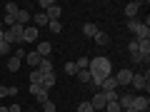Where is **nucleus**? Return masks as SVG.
I'll return each instance as SVG.
<instances>
[{"label": "nucleus", "instance_id": "nucleus-1", "mask_svg": "<svg viewBox=\"0 0 150 112\" xmlns=\"http://www.w3.org/2000/svg\"><path fill=\"white\" fill-rule=\"evenodd\" d=\"M88 70H90L93 77H103V80H105V77H110V75H112V62L108 57H103V55H98V57L90 60Z\"/></svg>", "mask_w": 150, "mask_h": 112}, {"label": "nucleus", "instance_id": "nucleus-2", "mask_svg": "<svg viewBox=\"0 0 150 112\" xmlns=\"http://www.w3.org/2000/svg\"><path fill=\"white\" fill-rule=\"evenodd\" d=\"M23 30H25L23 25L8 27V30H5V43H10V45H23Z\"/></svg>", "mask_w": 150, "mask_h": 112}, {"label": "nucleus", "instance_id": "nucleus-3", "mask_svg": "<svg viewBox=\"0 0 150 112\" xmlns=\"http://www.w3.org/2000/svg\"><path fill=\"white\" fill-rule=\"evenodd\" d=\"M133 70L130 67H123V70H118V75H112L115 77V82H118V87H128L130 85V80H133Z\"/></svg>", "mask_w": 150, "mask_h": 112}, {"label": "nucleus", "instance_id": "nucleus-4", "mask_svg": "<svg viewBox=\"0 0 150 112\" xmlns=\"http://www.w3.org/2000/svg\"><path fill=\"white\" fill-rule=\"evenodd\" d=\"M38 37H40V30L25 25V30H23V45H25V43H38Z\"/></svg>", "mask_w": 150, "mask_h": 112}, {"label": "nucleus", "instance_id": "nucleus-5", "mask_svg": "<svg viewBox=\"0 0 150 112\" xmlns=\"http://www.w3.org/2000/svg\"><path fill=\"white\" fill-rule=\"evenodd\" d=\"M90 105H93V110H95V112H103V110H105V105H108V100H105L103 92H95L93 100H90Z\"/></svg>", "mask_w": 150, "mask_h": 112}, {"label": "nucleus", "instance_id": "nucleus-6", "mask_svg": "<svg viewBox=\"0 0 150 112\" xmlns=\"http://www.w3.org/2000/svg\"><path fill=\"white\" fill-rule=\"evenodd\" d=\"M130 85H133V90H145V95H148V77L145 75H133Z\"/></svg>", "mask_w": 150, "mask_h": 112}, {"label": "nucleus", "instance_id": "nucleus-7", "mask_svg": "<svg viewBox=\"0 0 150 112\" xmlns=\"http://www.w3.org/2000/svg\"><path fill=\"white\" fill-rule=\"evenodd\" d=\"M148 107H150L148 95H140V97H135V100H133V110L135 112H148Z\"/></svg>", "mask_w": 150, "mask_h": 112}, {"label": "nucleus", "instance_id": "nucleus-8", "mask_svg": "<svg viewBox=\"0 0 150 112\" xmlns=\"http://www.w3.org/2000/svg\"><path fill=\"white\" fill-rule=\"evenodd\" d=\"M30 20H33L30 10H28V8H20V10H18V15H15V22H18V25H23V27H25V25H28Z\"/></svg>", "mask_w": 150, "mask_h": 112}, {"label": "nucleus", "instance_id": "nucleus-9", "mask_svg": "<svg viewBox=\"0 0 150 112\" xmlns=\"http://www.w3.org/2000/svg\"><path fill=\"white\" fill-rule=\"evenodd\" d=\"M140 8H143V3H140V0H133V3H128V5H125V18H130V20H133V18L138 15Z\"/></svg>", "mask_w": 150, "mask_h": 112}, {"label": "nucleus", "instance_id": "nucleus-10", "mask_svg": "<svg viewBox=\"0 0 150 112\" xmlns=\"http://www.w3.org/2000/svg\"><path fill=\"white\" fill-rule=\"evenodd\" d=\"M133 100H135V95H133V92H125V95H120V97H118L120 110H128V107H133Z\"/></svg>", "mask_w": 150, "mask_h": 112}, {"label": "nucleus", "instance_id": "nucleus-11", "mask_svg": "<svg viewBox=\"0 0 150 112\" xmlns=\"http://www.w3.org/2000/svg\"><path fill=\"white\" fill-rule=\"evenodd\" d=\"M38 72H43V75H48V72H55V65L53 62H50V57H43V60H40V65H38Z\"/></svg>", "mask_w": 150, "mask_h": 112}, {"label": "nucleus", "instance_id": "nucleus-12", "mask_svg": "<svg viewBox=\"0 0 150 112\" xmlns=\"http://www.w3.org/2000/svg\"><path fill=\"white\" fill-rule=\"evenodd\" d=\"M60 13H63V8H60L58 3H53V5L45 10V18H48V20H60Z\"/></svg>", "mask_w": 150, "mask_h": 112}, {"label": "nucleus", "instance_id": "nucleus-13", "mask_svg": "<svg viewBox=\"0 0 150 112\" xmlns=\"http://www.w3.org/2000/svg\"><path fill=\"white\" fill-rule=\"evenodd\" d=\"M40 57H50V52H53V45L45 40V43H38V50H35Z\"/></svg>", "mask_w": 150, "mask_h": 112}, {"label": "nucleus", "instance_id": "nucleus-14", "mask_svg": "<svg viewBox=\"0 0 150 112\" xmlns=\"http://www.w3.org/2000/svg\"><path fill=\"white\" fill-rule=\"evenodd\" d=\"M103 92H112V90H118V82H115V77H112V75H110V77H105V80H103Z\"/></svg>", "mask_w": 150, "mask_h": 112}, {"label": "nucleus", "instance_id": "nucleus-15", "mask_svg": "<svg viewBox=\"0 0 150 112\" xmlns=\"http://www.w3.org/2000/svg\"><path fill=\"white\" fill-rule=\"evenodd\" d=\"M18 95V87H13V85H0V100L3 97H15Z\"/></svg>", "mask_w": 150, "mask_h": 112}, {"label": "nucleus", "instance_id": "nucleus-16", "mask_svg": "<svg viewBox=\"0 0 150 112\" xmlns=\"http://www.w3.org/2000/svg\"><path fill=\"white\" fill-rule=\"evenodd\" d=\"M135 40H150V27H148V22H145V25H140V30L135 32Z\"/></svg>", "mask_w": 150, "mask_h": 112}, {"label": "nucleus", "instance_id": "nucleus-17", "mask_svg": "<svg viewBox=\"0 0 150 112\" xmlns=\"http://www.w3.org/2000/svg\"><path fill=\"white\" fill-rule=\"evenodd\" d=\"M58 82V77H55V72H48V75H43V85L40 87H45V90H50V87Z\"/></svg>", "mask_w": 150, "mask_h": 112}, {"label": "nucleus", "instance_id": "nucleus-18", "mask_svg": "<svg viewBox=\"0 0 150 112\" xmlns=\"http://www.w3.org/2000/svg\"><path fill=\"white\" fill-rule=\"evenodd\" d=\"M83 35L85 37H95L98 35V25L95 22H85V25H83Z\"/></svg>", "mask_w": 150, "mask_h": 112}, {"label": "nucleus", "instance_id": "nucleus-19", "mask_svg": "<svg viewBox=\"0 0 150 112\" xmlns=\"http://www.w3.org/2000/svg\"><path fill=\"white\" fill-rule=\"evenodd\" d=\"M33 97H35L38 105H43V102H48V100H50V97H48V90H45V87H38V92H35Z\"/></svg>", "mask_w": 150, "mask_h": 112}, {"label": "nucleus", "instance_id": "nucleus-20", "mask_svg": "<svg viewBox=\"0 0 150 112\" xmlns=\"http://www.w3.org/2000/svg\"><path fill=\"white\" fill-rule=\"evenodd\" d=\"M40 60H43V57H40L38 52H28V55H25V62L30 65V67H38V65H40Z\"/></svg>", "mask_w": 150, "mask_h": 112}, {"label": "nucleus", "instance_id": "nucleus-21", "mask_svg": "<svg viewBox=\"0 0 150 112\" xmlns=\"http://www.w3.org/2000/svg\"><path fill=\"white\" fill-rule=\"evenodd\" d=\"M75 77H78V80L83 82V85H90V70H78V72H75Z\"/></svg>", "mask_w": 150, "mask_h": 112}, {"label": "nucleus", "instance_id": "nucleus-22", "mask_svg": "<svg viewBox=\"0 0 150 112\" xmlns=\"http://www.w3.org/2000/svg\"><path fill=\"white\" fill-rule=\"evenodd\" d=\"M33 22H35V25H38V30H40L43 25L48 27V22H50V20L45 18V13H38V15H33Z\"/></svg>", "mask_w": 150, "mask_h": 112}, {"label": "nucleus", "instance_id": "nucleus-23", "mask_svg": "<svg viewBox=\"0 0 150 112\" xmlns=\"http://www.w3.org/2000/svg\"><path fill=\"white\" fill-rule=\"evenodd\" d=\"M20 65H23V60H18V57H8V70H10V72H18V70H20Z\"/></svg>", "mask_w": 150, "mask_h": 112}, {"label": "nucleus", "instance_id": "nucleus-24", "mask_svg": "<svg viewBox=\"0 0 150 112\" xmlns=\"http://www.w3.org/2000/svg\"><path fill=\"white\" fill-rule=\"evenodd\" d=\"M30 85H43V72L33 70V72H30Z\"/></svg>", "mask_w": 150, "mask_h": 112}, {"label": "nucleus", "instance_id": "nucleus-25", "mask_svg": "<svg viewBox=\"0 0 150 112\" xmlns=\"http://www.w3.org/2000/svg\"><path fill=\"white\" fill-rule=\"evenodd\" d=\"M10 52H13V45L3 40V43H0V57H8V55H10Z\"/></svg>", "mask_w": 150, "mask_h": 112}, {"label": "nucleus", "instance_id": "nucleus-26", "mask_svg": "<svg viewBox=\"0 0 150 112\" xmlns=\"http://www.w3.org/2000/svg\"><path fill=\"white\" fill-rule=\"evenodd\" d=\"M93 40H95L98 45H108V43H110V37H108V32H100V30H98V35L93 37Z\"/></svg>", "mask_w": 150, "mask_h": 112}, {"label": "nucleus", "instance_id": "nucleus-27", "mask_svg": "<svg viewBox=\"0 0 150 112\" xmlns=\"http://www.w3.org/2000/svg\"><path fill=\"white\" fill-rule=\"evenodd\" d=\"M18 10H20V5H15V3H5V15H18Z\"/></svg>", "mask_w": 150, "mask_h": 112}, {"label": "nucleus", "instance_id": "nucleus-28", "mask_svg": "<svg viewBox=\"0 0 150 112\" xmlns=\"http://www.w3.org/2000/svg\"><path fill=\"white\" fill-rule=\"evenodd\" d=\"M140 25H143V22L135 20V18H133V20H128V30H130V32H138V30H140Z\"/></svg>", "mask_w": 150, "mask_h": 112}, {"label": "nucleus", "instance_id": "nucleus-29", "mask_svg": "<svg viewBox=\"0 0 150 112\" xmlns=\"http://www.w3.org/2000/svg\"><path fill=\"white\" fill-rule=\"evenodd\" d=\"M48 27H50V32H60V30H63L60 20H50V22H48Z\"/></svg>", "mask_w": 150, "mask_h": 112}, {"label": "nucleus", "instance_id": "nucleus-30", "mask_svg": "<svg viewBox=\"0 0 150 112\" xmlns=\"http://www.w3.org/2000/svg\"><path fill=\"white\" fill-rule=\"evenodd\" d=\"M88 65H90V60H88V57H80L78 62H75V67H78V70H88Z\"/></svg>", "mask_w": 150, "mask_h": 112}, {"label": "nucleus", "instance_id": "nucleus-31", "mask_svg": "<svg viewBox=\"0 0 150 112\" xmlns=\"http://www.w3.org/2000/svg\"><path fill=\"white\" fill-rule=\"evenodd\" d=\"M105 112H123V110H120L118 102H108V105H105Z\"/></svg>", "mask_w": 150, "mask_h": 112}, {"label": "nucleus", "instance_id": "nucleus-32", "mask_svg": "<svg viewBox=\"0 0 150 112\" xmlns=\"http://www.w3.org/2000/svg\"><path fill=\"white\" fill-rule=\"evenodd\" d=\"M78 112H95V110H93L90 102H80V105H78Z\"/></svg>", "mask_w": 150, "mask_h": 112}, {"label": "nucleus", "instance_id": "nucleus-33", "mask_svg": "<svg viewBox=\"0 0 150 112\" xmlns=\"http://www.w3.org/2000/svg\"><path fill=\"white\" fill-rule=\"evenodd\" d=\"M40 107H43V112H55V102H53V100L43 102V105H40Z\"/></svg>", "mask_w": 150, "mask_h": 112}, {"label": "nucleus", "instance_id": "nucleus-34", "mask_svg": "<svg viewBox=\"0 0 150 112\" xmlns=\"http://www.w3.org/2000/svg\"><path fill=\"white\" fill-rule=\"evenodd\" d=\"M13 27V25H18V22H15V15H5V20H3V27Z\"/></svg>", "mask_w": 150, "mask_h": 112}, {"label": "nucleus", "instance_id": "nucleus-35", "mask_svg": "<svg viewBox=\"0 0 150 112\" xmlns=\"http://www.w3.org/2000/svg\"><path fill=\"white\" fill-rule=\"evenodd\" d=\"M75 72H78L75 62H65V75H75Z\"/></svg>", "mask_w": 150, "mask_h": 112}, {"label": "nucleus", "instance_id": "nucleus-36", "mask_svg": "<svg viewBox=\"0 0 150 112\" xmlns=\"http://www.w3.org/2000/svg\"><path fill=\"white\" fill-rule=\"evenodd\" d=\"M128 52H130V55L138 52V40H130V43H128Z\"/></svg>", "mask_w": 150, "mask_h": 112}, {"label": "nucleus", "instance_id": "nucleus-37", "mask_svg": "<svg viewBox=\"0 0 150 112\" xmlns=\"http://www.w3.org/2000/svg\"><path fill=\"white\" fill-rule=\"evenodd\" d=\"M25 55H28L25 50H23V48H18V50H15V55H13V57H18V60H25Z\"/></svg>", "mask_w": 150, "mask_h": 112}, {"label": "nucleus", "instance_id": "nucleus-38", "mask_svg": "<svg viewBox=\"0 0 150 112\" xmlns=\"http://www.w3.org/2000/svg\"><path fill=\"white\" fill-rule=\"evenodd\" d=\"M53 3H55V0H40V8H45V10H48ZM45 10H43V13H45Z\"/></svg>", "mask_w": 150, "mask_h": 112}, {"label": "nucleus", "instance_id": "nucleus-39", "mask_svg": "<svg viewBox=\"0 0 150 112\" xmlns=\"http://www.w3.org/2000/svg\"><path fill=\"white\" fill-rule=\"evenodd\" d=\"M130 60H133V62H135V65H140V62H143V57H140V55H138V52H133V55H130Z\"/></svg>", "mask_w": 150, "mask_h": 112}, {"label": "nucleus", "instance_id": "nucleus-40", "mask_svg": "<svg viewBox=\"0 0 150 112\" xmlns=\"http://www.w3.org/2000/svg\"><path fill=\"white\" fill-rule=\"evenodd\" d=\"M10 112H23V105H18V102H15V105H10Z\"/></svg>", "mask_w": 150, "mask_h": 112}, {"label": "nucleus", "instance_id": "nucleus-41", "mask_svg": "<svg viewBox=\"0 0 150 112\" xmlns=\"http://www.w3.org/2000/svg\"><path fill=\"white\" fill-rule=\"evenodd\" d=\"M0 112H10V107H5V105H0Z\"/></svg>", "mask_w": 150, "mask_h": 112}, {"label": "nucleus", "instance_id": "nucleus-42", "mask_svg": "<svg viewBox=\"0 0 150 112\" xmlns=\"http://www.w3.org/2000/svg\"><path fill=\"white\" fill-rule=\"evenodd\" d=\"M3 40H5V30H0V43H3Z\"/></svg>", "mask_w": 150, "mask_h": 112}, {"label": "nucleus", "instance_id": "nucleus-43", "mask_svg": "<svg viewBox=\"0 0 150 112\" xmlns=\"http://www.w3.org/2000/svg\"><path fill=\"white\" fill-rule=\"evenodd\" d=\"M123 112H135V110H133V107H128V110H123Z\"/></svg>", "mask_w": 150, "mask_h": 112}, {"label": "nucleus", "instance_id": "nucleus-44", "mask_svg": "<svg viewBox=\"0 0 150 112\" xmlns=\"http://www.w3.org/2000/svg\"><path fill=\"white\" fill-rule=\"evenodd\" d=\"M0 30H5V27H3V20H0Z\"/></svg>", "mask_w": 150, "mask_h": 112}]
</instances>
